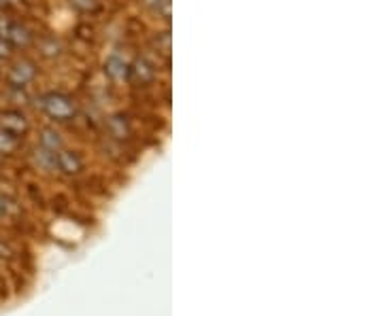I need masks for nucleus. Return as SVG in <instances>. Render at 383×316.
I'll return each mask as SVG.
<instances>
[{"mask_svg":"<svg viewBox=\"0 0 383 316\" xmlns=\"http://www.w3.org/2000/svg\"><path fill=\"white\" fill-rule=\"evenodd\" d=\"M145 5H149V7L156 9V11H164V13H169L171 0H145Z\"/></svg>","mask_w":383,"mask_h":316,"instance_id":"f8f14e48","label":"nucleus"},{"mask_svg":"<svg viewBox=\"0 0 383 316\" xmlns=\"http://www.w3.org/2000/svg\"><path fill=\"white\" fill-rule=\"evenodd\" d=\"M19 146V136L0 130V153H13Z\"/></svg>","mask_w":383,"mask_h":316,"instance_id":"9d476101","label":"nucleus"},{"mask_svg":"<svg viewBox=\"0 0 383 316\" xmlns=\"http://www.w3.org/2000/svg\"><path fill=\"white\" fill-rule=\"evenodd\" d=\"M3 3H7V0H3Z\"/></svg>","mask_w":383,"mask_h":316,"instance_id":"dca6fc26","label":"nucleus"},{"mask_svg":"<svg viewBox=\"0 0 383 316\" xmlns=\"http://www.w3.org/2000/svg\"><path fill=\"white\" fill-rule=\"evenodd\" d=\"M71 5L79 11L84 13H90V11H96L98 9V0H71Z\"/></svg>","mask_w":383,"mask_h":316,"instance_id":"9b49d317","label":"nucleus"},{"mask_svg":"<svg viewBox=\"0 0 383 316\" xmlns=\"http://www.w3.org/2000/svg\"><path fill=\"white\" fill-rule=\"evenodd\" d=\"M38 107L41 111L55 119V121H69L75 117V102L71 96L66 94H60V92H51V94H45L41 100H38Z\"/></svg>","mask_w":383,"mask_h":316,"instance_id":"f257e3e1","label":"nucleus"},{"mask_svg":"<svg viewBox=\"0 0 383 316\" xmlns=\"http://www.w3.org/2000/svg\"><path fill=\"white\" fill-rule=\"evenodd\" d=\"M38 140H41L43 149H47V151H51V153H55V151L62 149V136H60V134H58L55 130H51V128H45V130L41 132V136H38Z\"/></svg>","mask_w":383,"mask_h":316,"instance_id":"1a4fd4ad","label":"nucleus"},{"mask_svg":"<svg viewBox=\"0 0 383 316\" xmlns=\"http://www.w3.org/2000/svg\"><path fill=\"white\" fill-rule=\"evenodd\" d=\"M55 163H58L60 170L66 172V174H77L84 168L82 157H79V153H75V151H60L55 155Z\"/></svg>","mask_w":383,"mask_h":316,"instance_id":"423d86ee","label":"nucleus"},{"mask_svg":"<svg viewBox=\"0 0 383 316\" xmlns=\"http://www.w3.org/2000/svg\"><path fill=\"white\" fill-rule=\"evenodd\" d=\"M105 73L111 81H126L130 77V66L119 55H111L105 62Z\"/></svg>","mask_w":383,"mask_h":316,"instance_id":"39448f33","label":"nucleus"},{"mask_svg":"<svg viewBox=\"0 0 383 316\" xmlns=\"http://www.w3.org/2000/svg\"><path fill=\"white\" fill-rule=\"evenodd\" d=\"M11 51H13V47L7 43V40H5L3 36H0V60H3V57H9Z\"/></svg>","mask_w":383,"mask_h":316,"instance_id":"ddd939ff","label":"nucleus"},{"mask_svg":"<svg viewBox=\"0 0 383 316\" xmlns=\"http://www.w3.org/2000/svg\"><path fill=\"white\" fill-rule=\"evenodd\" d=\"M0 130L22 138L28 132V119L19 111H3L0 113Z\"/></svg>","mask_w":383,"mask_h":316,"instance_id":"20e7f679","label":"nucleus"},{"mask_svg":"<svg viewBox=\"0 0 383 316\" xmlns=\"http://www.w3.org/2000/svg\"><path fill=\"white\" fill-rule=\"evenodd\" d=\"M0 36H3L11 47H28L32 43V32L17 22L0 24Z\"/></svg>","mask_w":383,"mask_h":316,"instance_id":"7ed1b4c3","label":"nucleus"},{"mask_svg":"<svg viewBox=\"0 0 383 316\" xmlns=\"http://www.w3.org/2000/svg\"><path fill=\"white\" fill-rule=\"evenodd\" d=\"M34 77H36V66L30 60H17L7 73V81L11 88H26L28 83L34 81Z\"/></svg>","mask_w":383,"mask_h":316,"instance_id":"f03ea898","label":"nucleus"},{"mask_svg":"<svg viewBox=\"0 0 383 316\" xmlns=\"http://www.w3.org/2000/svg\"><path fill=\"white\" fill-rule=\"evenodd\" d=\"M5 213H7V202L0 198V217H5Z\"/></svg>","mask_w":383,"mask_h":316,"instance_id":"4468645a","label":"nucleus"},{"mask_svg":"<svg viewBox=\"0 0 383 316\" xmlns=\"http://www.w3.org/2000/svg\"><path fill=\"white\" fill-rule=\"evenodd\" d=\"M107 128H109V134L115 136V138H128L130 136V125H128L126 117H122V115H113L107 121Z\"/></svg>","mask_w":383,"mask_h":316,"instance_id":"6e6552de","label":"nucleus"},{"mask_svg":"<svg viewBox=\"0 0 383 316\" xmlns=\"http://www.w3.org/2000/svg\"><path fill=\"white\" fill-rule=\"evenodd\" d=\"M130 73H132L134 81L140 83V85H147V83H151L156 79V68H153L151 62L145 60V57H138L134 62V66L130 68Z\"/></svg>","mask_w":383,"mask_h":316,"instance_id":"0eeeda50","label":"nucleus"},{"mask_svg":"<svg viewBox=\"0 0 383 316\" xmlns=\"http://www.w3.org/2000/svg\"><path fill=\"white\" fill-rule=\"evenodd\" d=\"M0 5H5V3H3V0H0Z\"/></svg>","mask_w":383,"mask_h":316,"instance_id":"2eb2a0df","label":"nucleus"}]
</instances>
